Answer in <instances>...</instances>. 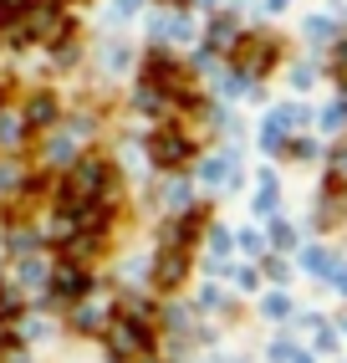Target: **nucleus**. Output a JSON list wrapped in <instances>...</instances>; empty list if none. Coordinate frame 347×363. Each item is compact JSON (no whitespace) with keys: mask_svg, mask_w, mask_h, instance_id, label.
Returning <instances> with one entry per match:
<instances>
[{"mask_svg":"<svg viewBox=\"0 0 347 363\" xmlns=\"http://www.w3.org/2000/svg\"><path fill=\"white\" fill-rule=\"evenodd\" d=\"M154 159H159V169H174V164H184L189 159V143L179 138V133H154Z\"/></svg>","mask_w":347,"mask_h":363,"instance_id":"1","label":"nucleus"},{"mask_svg":"<svg viewBox=\"0 0 347 363\" xmlns=\"http://www.w3.org/2000/svg\"><path fill=\"white\" fill-rule=\"evenodd\" d=\"M184 272H189V256H184L179 246H169V251L159 256V286H179Z\"/></svg>","mask_w":347,"mask_h":363,"instance_id":"3","label":"nucleus"},{"mask_svg":"<svg viewBox=\"0 0 347 363\" xmlns=\"http://www.w3.org/2000/svg\"><path fill=\"white\" fill-rule=\"evenodd\" d=\"M52 113H57V103H52V98H36V103H31V123H46Z\"/></svg>","mask_w":347,"mask_h":363,"instance_id":"6","label":"nucleus"},{"mask_svg":"<svg viewBox=\"0 0 347 363\" xmlns=\"http://www.w3.org/2000/svg\"><path fill=\"white\" fill-rule=\"evenodd\" d=\"M154 337H148V328L143 323H118L113 328V353H143Z\"/></svg>","mask_w":347,"mask_h":363,"instance_id":"2","label":"nucleus"},{"mask_svg":"<svg viewBox=\"0 0 347 363\" xmlns=\"http://www.w3.org/2000/svg\"><path fill=\"white\" fill-rule=\"evenodd\" d=\"M271 57H276V52H271V41H266V36L245 41V67H251V72H266V67H271Z\"/></svg>","mask_w":347,"mask_h":363,"instance_id":"5","label":"nucleus"},{"mask_svg":"<svg viewBox=\"0 0 347 363\" xmlns=\"http://www.w3.org/2000/svg\"><path fill=\"white\" fill-rule=\"evenodd\" d=\"M52 286H57V292H62V297H72V302H77V297H87V277L77 272V266H62V272H57V281H52Z\"/></svg>","mask_w":347,"mask_h":363,"instance_id":"4","label":"nucleus"}]
</instances>
